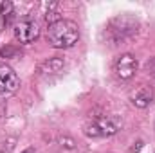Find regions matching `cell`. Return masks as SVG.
Masks as SVG:
<instances>
[{
    "instance_id": "cell-1",
    "label": "cell",
    "mask_w": 155,
    "mask_h": 153,
    "mask_svg": "<svg viewBox=\"0 0 155 153\" xmlns=\"http://www.w3.org/2000/svg\"><path fill=\"white\" fill-rule=\"evenodd\" d=\"M137 33H139V20L132 15H119L105 25L103 38L110 45H123L124 41L134 38Z\"/></svg>"
},
{
    "instance_id": "cell-2",
    "label": "cell",
    "mask_w": 155,
    "mask_h": 153,
    "mask_svg": "<svg viewBox=\"0 0 155 153\" xmlns=\"http://www.w3.org/2000/svg\"><path fill=\"white\" fill-rule=\"evenodd\" d=\"M79 40V27L72 20H60L47 29V41L54 49H69Z\"/></svg>"
},
{
    "instance_id": "cell-3",
    "label": "cell",
    "mask_w": 155,
    "mask_h": 153,
    "mask_svg": "<svg viewBox=\"0 0 155 153\" xmlns=\"http://www.w3.org/2000/svg\"><path fill=\"white\" fill-rule=\"evenodd\" d=\"M119 130V122L114 117H94L85 124V135L87 137H110Z\"/></svg>"
},
{
    "instance_id": "cell-4",
    "label": "cell",
    "mask_w": 155,
    "mask_h": 153,
    "mask_svg": "<svg viewBox=\"0 0 155 153\" xmlns=\"http://www.w3.org/2000/svg\"><path fill=\"white\" fill-rule=\"evenodd\" d=\"M137 69H139V61L130 52L121 54L116 60V63H114V72H116V76L119 79H130V77H134L135 72H137Z\"/></svg>"
},
{
    "instance_id": "cell-5",
    "label": "cell",
    "mask_w": 155,
    "mask_h": 153,
    "mask_svg": "<svg viewBox=\"0 0 155 153\" xmlns=\"http://www.w3.org/2000/svg\"><path fill=\"white\" fill-rule=\"evenodd\" d=\"M40 36L38 24L31 18H24L15 25V38L20 43H33Z\"/></svg>"
},
{
    "instance_id": "cell-6",
    "label": "cell",
    "mask_w": 155,
    "mask_h": 153,
    "mask_svg": "<svg viewBox=\"0 0 155 153\" xmlns=\"http://www.w3.org/2000/svg\"><path fill=\"white\" fill-rule=\"evenodd\" d=\"M20 85L16 72L4 61H0V94H13Z\"/></svg>"
},
{
    "instance_id": "cell-7",
    "label": "cell",
    "mask_w": 155,
    "mask_h": 153,
    "mask_svg": "<svg viewBox=\"0 0 155 153\" xmlns=\"http://www.w3.org/2000/svg\"><path fill=\"white\" fill-rule=\"evenodd\" d=\"M153 97H155V92L152 86H139L135 88L132 94H130V103L135 106V108H148L152 103H153Z\"/></svg>"
},
{
    "instance_id": "cell-8",
    "label": "cell",
    "mask_w": 155,
    "mask_h": 153,
    "mask_svg": "<svg viewBox=\"0 0 155 153\" xmlns=\"http://www.w3.org/2000/svg\"><path fill=\"white\" fill-rule=\"evenodd\" d=\"M63 67H65L63 60H60V58H51L49 61H45V63L40 67V76L45 77V76H52V74H60V72L63 70Z\"/></svg>"
},
{
    "instance_id": "cell-9",
    "label": "cell",
    "mask_w": 155,
    "mask_h": 153,
    "mask_svg": "<svg viewBox=\"0 0 155 153\" xmlns=\"http://www.w3.org/2000/svg\"><path fill=\"white\" fill-rule=\"evenodd\" d=\"M13 18H15V7H13V4L7 2V0L2 2L0 4V29L7 27L13 22Z\"/></svg>"
},
{
    "instance_id": "cell-10",
    "label": "cell",
    "mask_w": 155,
    "mask_h": 153,
    "mask_svg": "<svg viewBox=\"0 0 155 153\" xmlns=\"http://www.w3.org/2000/svg\"><path fill=\"white\" fill-rule=\"evenodd\" d=\"M18 54H20V50L15 49V47H5V49L0 50V56L2 58H13V56H18Z\"/></svg>"
},
{
    "instance_id": "cell-11",
    "label": "cell",
    "mask_w": 155,
    "mask_h": 153,
    "mask_svg": "<svg viewBox=\"0 0 155 153\" xmlns=\"http://www.w3.org/2000/svg\"><path fill=\"white\" fill-rule=\"evenodd\" d=\"M144 69H146V72H148L150 76H153V77H155V58H152L150 61H146Z\"/></svg>"
},
{
    "instance_id": "cell-12",
    "label": "cell",
    "mask_w": 155,
    "mask_h": 153,
    "mask_svg": "<svg viewBox=\"0 0 155 153\" xmlns=\"http://www.w3.org/2000/svg\"><path fill=\"white\" fill-rule=\"evenodd\" d=\"M22 153H36V151H35V148H27V150H24Z\"/></svg>"
}]
</instances>
